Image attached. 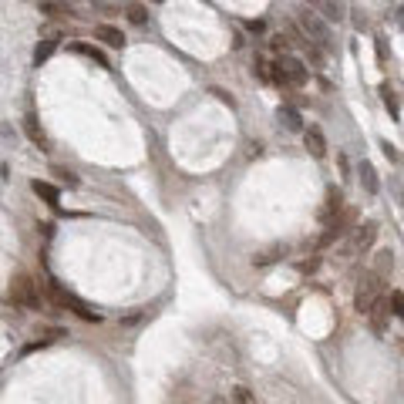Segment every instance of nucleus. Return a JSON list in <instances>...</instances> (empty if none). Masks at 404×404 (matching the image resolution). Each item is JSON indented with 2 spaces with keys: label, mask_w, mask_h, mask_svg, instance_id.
Returning <instances> with one entry per match:
<instances>
[{
  "label": "nucleus",
  "mask_w": 404,
  "mask_h": 404,
  "mask_svg": "<svg viewBox=\"0 0 404 404\" xmlns=\"http://www.w3.org/2000/svg\"><path fill=\"white\" fill-rule=\"evenodd\" d=\"M37 11L41 14H71V7H64V4H37Z\"/></svg>",
  "instance_id": "a211bd4d"
},
{
  "label": "nucleus",
  "mask_w": 404,
  "mask_h": 404,
  "mask_svg": "<svg viewBox=\"0 0 404 404\" xmlns=\"http://www.w3.org/2000/svg\"><path fill=\"white\" fill-rule=\"evenodd\" d=\"M54 175H61V179L68 182V185H78V179H74V172H68V168H54Z\"/></svg>",
  "instance_id": "b1692460"
},
{
  "label": "nucleus",
  "mask_w": 404,
  "mask_h": 404,
  "mask_svg": "<svg viewBox=\"0 0 404 404\" xmlns=\"http://www.w3.org/2000/svg\"><path fill=\"white\" fill-rule=\"evenodd\" d=\"M384 155H388L391 162H394V158H398V152H394V145H391V142H388V145H384Z\"/></svg>",
  "instance_id": "cd10ccee"
},
{
  "label": "nucleus",
  "mask_w": 404,
  "mask_h": 404,
  "mask_svg": "<svg viewBox=\"0 0 404 404\" xmlns=\"http://www.w3.org/2000/svg\"><path fill=\"white\" fill-rule=\"evenodd\" d=\"M233 401H236V404H256V398H253L246 388H236V391H233Z\"/></svg>",
  "instance_id": "4be33fe9"
},
{
  "label": "nucleus",
  "mask_w": 404,
  "mask_h": 404,
  "mask_svg": "<svg viewBox=\"0 0 404 404\" xmlns=\"http://www.w3.org/2000/svg\"><path fill=\"white\" fill-rule=\"evenodd\" d=\"M128 21H132V24H145V21H149L145 7H139V4H135V7H128Z\"/></svg>",
  "instance_id": "aec40b11"
},
{
  "label": "nucleus",
  "mask_w": 404,
  "mask_h": 404,
  "mask_svg": "<svg viewBox=\"0 0 404 404\" xmlns=\"http://www.w3.org/2000/svg\"><path fill=\"white\" fill-rule=\"evenodd\" d=\"M57 41H61V30H57V28H51V30H47V34H44V41L37 44V51H34V64H37V68H41L44 61H47V57L54 54Z\"/></svg>",
  "instance_id": "0eeeda50"
},
{
  "label": "nucleus",
  "mask_w": 404,
  "mask_h": 404,
  "mask_svg": "<svg viewBox=\"0 0 404 404\" xmlns=\"http://www.w3.org/2000/svg\"><path fill=\"white\" fill-rule=\"evenodd\" d=\"M300 21H304V28H307L310 37H317L323 47H330V41H334V37H330V28H327V24H321V21L310 14V11H304V14H300Z\"/></svg>",
  "instance_id": "39448f33"
},
{
  "label": "nucleus",
  "mask_w": 404,
  "mask_h": 404,
  "mask_svg": "<svg viewBox=\"0 0 404 404\" xmlns=\"http://www.w3.org/2000/svg\"><path fill=\"white\" fill-rule=\"evenodd\" d=\"M270 81H277L279 88H304V84H307V68H304V61L283 54L277 64L270 68Z\"/></svg>",
  "instance_id": "f257e3e1"
},
{
  "label": "nucleus",
  "mask_w": 404,
  "mask_h": 404,
  "mask_svg": "<svg viewBox=\"0 0 404 404\" xmlns=\"http://www.w3.org/2000/svg\"><path fill=\"white\" fill-rule=\"evenodd\" d=\"M340 212H344V192H340V189H330V192H327V202H323V209H321V219L330 223Z\"/></svg>",
  "instance_id": "1a4fd4ad"
},
{
  "label": "nucleus",
  "mask_w": 404,
  "mask_h": 404,
  "mask_svg": "<svg viewBox=\"0 0 404 404\" xmlns=\"http://www.w3.org/2000/svg\"><path fill=\"white\" fill-rule=\"evenodd\" d=\"M277 118H279V125H283V128H290V132H304V118H300V112L290 108V105H287V108H279Z\"/></svg>",
  "instance_id": "f8f14e48"
},
{
  "label": "nucleus",
  "mask_w": 404,
  "mask_h": 404,
  "mask_svg": "<svg viewBox=\"0 0 404 404\" xmlns=\"http://www.w3.org/2000/svg\"><path fill=\"white\" fill-rule=\"evenodd\" d=\"M24 132L30 135V142H34V145H47V139H44V132L37 128V118H34V115H28V118H24Z\"/></svg>",
  "instance_id": "2eb2a0df"
},
{
  "label": "nucleus",
  "mask_w": 404,
  "mask_h": 404,
  "mask_svg": "<svg viewBox=\"0 0 404 404\" xmlns=\"http://www.w3.org/2000/svg\"><path fill=\"white\" fill-rule=\"evenodd\" d=\"M381 290H384V279L374 277V273H367V277L361 279L357 293H354V307L361 310V313H367V310H371L377 300H381Z\"/></svg>",
  "instance_id": "20e7f679"
},
{
  "label": "nucleus",
  "mask_w": 404,
  "mask_h": 404,
  "mask_svg": "<svg viewBox=\"0 0 404 404\" xmlns=\"http://www.w3.org/2000/svg\"><path fill=\"white\" fill-rule=\"evenodd\" d=\"M374 236H377V226L374 223L357 226V229H354V250H367V246L374 243Z\"/></svg>",
  "instance_id": "9b49d317"
},
{
  "label": "nucleus",
  "mask_w": 404,
  "mask_h": 404,
  "mask_svg": "<svg viewBox=\"0 0 404 404\" xmlns=\"http://www.w3.org/2000/svg\"><path fill=\"white\" fill-rule=\"evenodd\" d=\"M95 37L98 41H105L108 47H125V34L118 28H112V24H101V28L95 30Z\"/></svg>",
  "instance_id": "9d476101"
},
{
  "label": "nucleus",
  "mask_w": 404,
  "mask_h": 404,
  "mask_svg": "<svg viewBox=\"0 0 404 404\" xmlns=\"http://www.w3.org/2000/svg\"><path fill=\"white\" fill-rule=\"evenodd\" d=\"M273 51H283V54H287V37H273Z\"/></svg>",
  "instance_id": "bb28decb"
},
{
  "label": "nucleus",
  "mask_w": 404,
  "mask_h": 404,
  "mask_svg": "<svg viewBox=\"0 0 404 404\" xmlns=\"http://www.w3.org/2000/svg\"><path fill=\"white\" fill-rule=\"evenodd\" d=\"M367 317H371V327H374L377 334H384V327H388V321H391V304L381 296L374 307L367 310Z\"/></svg>",
  "instance_id": "6e6552de"
},
{
  "label": "nucleus",
  "mask_w": 404,
  "mask_h": 404,
  "mask_svg": "<svg viewBox=\"0 0 404 404\" xmlns=\"http://www.w3.org/2000/svg\"><path fill=\"white\" fill-rule=\"evenodd\" d=\"M7 296H11V304L21 307V310H37L41 307V287H37L34 277H28V273H17V277L11 279Z\"/></svg>",
  "instance_id": "f03ea898"
},
{
  "label": "nucleus",
  "mask_w": 404,
  "mask_h": 404,
  "mask_svg": "<svg viewBox=\"0 0 404 404\" xmlns=\"http://www.w3.org/2000/svg\"><path fill=\"white\" fill-rule=\"evenodd\" d=\"M381 91H384V105H388L391 112H394V118H398V98H394V91H391V84H384Z\"/></svg>",
  "instance_id": "412c9836"
},
{
  "label": "nucleus",
  "mask_w": 404,
  "mask_h": 404,
  "mask_svg": "<svg viewBox=\"0 0 404 404\" xmlns=\"http://www.w3.org/2000/svg\"><path fill=\"white\" fill-rule=\"evenodd\" d=\"M388 304H391V313H394V317H401V313H404V296H401V290H394V293H391V300H388Z\"/></svg>",
  "instance_id": "6ab92c4d"
},
{
  "label": "nucleus",
  "mask_w": 404,
  "mask_h": 404,
  "mask_svg": "<svg viewBox=\"0 0 404 404\" xmlns=\"http://www.w3.org/2000/svg\"><path fill=\"white\" fill-rule=\"evenodd\" d=\"M30 189H34V195H41L44 202H51V206H57V199H61V192H57L51 182H41V179H34L30 182Z\"/></svg>",
  "instance_id": "4468645a"
},
{
  "label": "nucleus",
  "mask_w": 404,
  "mask_h": 404,
  "mask_svg": "<svg viewBox=\"0 0 404 404\" xmlns=\"http://www.w3.org/2000/svg\"><path fill=\"white\" fill-rule=\"evenodd\" d=\"M74 51H78V54H84V57H91V61H95V64H101V68H108V57L101 54L98 47H91V44H74Z\"/></svg>",
  "instance_id": "dca6fc26"
},
{
  "label": "nucleus",
  "mask_w": 404,
  "mask_h": 404,
  "mask_svg": "<svg viewBox=\"0 0 404 404\" xmlns=\"http://www.w3.org/2000/svg\"><path fill=\"white\" fill-rule=\"evenodd\" d=\"M361 182H364V189L367 192H377V179H374V168H371V162H361Z\"/></svg>",
  "instance_id": "f3484780"
},
{
  "label": "nucleus",
  "mask_w": 404,
  "mask_h": 404,
  "mask_svg": "<svg viewBox=\"0 0 404 404\" xmlns=\"http://www.w3.org/2000/svg\"><path fill=\"white\" fill-rule=\"evenodd\" d=\"M277 256H279V250H270V253H263V256H256V263H260V266H263V263H273Z\"/></svg>",
  "instance_id": "a878e982"
},
{
  "label": "nucleus",
  "mask_w": 404,
  "mask_h": 404,
  "mask_svg": "<svg viewBox=\"0 0 404 404\" xmlns=\"http://www.w3.org/2000/svg\"><path fill=\"white\" fill-rule=\"evenodd\" d=\"M321 11L330 17V21H340V17H344V7H337V4H323Z\"/></svg>",
  "instance_id": "5701e85b"
},
{
  "label": "nucleus",
  "mask_w": 404,
  "mask_h": 404,
  "mask_svg": "<svg viewBox=\"0 0 404 404\" xmlns=\"http://www.w3.org/2000/svg\"><path fill=\"white\" fill-rule=\"evenodd\" d=\"M304 145H307V152L313 155V158H323V155H327V142H323V132L317 125L304 128Z\"/></svg>",
  "instance_id": "423d86ee"
},
{
  "label": "nucleus",
  "mask_w": 404,
  "mask_h": 404,
  "mask_svg": "<svg viewBox=\"0 0 404 404\" xmlns=\"http://www.w3.org/2000/svg\"><path fill=\"white\" fill-rule=\"evenodd\" d=\"M317 266H321V260H317V256H313V260H304V263H300V273H313Z\"/></svg>",
  "instance_id": "393cba45"
},
{
  "label": "nucleus",
  "mask_w": 404,
  "mask_h": 404,
  "mask_svg": "<svg viewBox=\"0 0 404 404\" xmlns=\"http://www.w3.org/2000/svg\"><path fill=\"white\" fill-rule=\"evenodd\" d=\"M47 296L54 300L57 307L74 310V313H78L81 321H101V317H98V310H91V307H88V304H84V300H78L74 293H68V290H64V287H61V283H54V279L47 283Z\"/></svg>",
  "instance_id": "7ed1b4c3"
},
{
  "label": "nucleus",
  "mask_w": 404,
  "mask_h": 404,
  "mask_svg": "<svg viewBox=\"0 0 404 404\" xmlns=\"http://www.w3.org/2000/svg\"><path fill=\"white\" fill-rule=\"evenodd\" d=\"M391 270H394V253H391V250H381V253H377L374 270H371V273H374V277H381V279H388Z\"/></svg>",
  "instance_id": "ddd939ff"
}]
</instances>
